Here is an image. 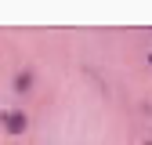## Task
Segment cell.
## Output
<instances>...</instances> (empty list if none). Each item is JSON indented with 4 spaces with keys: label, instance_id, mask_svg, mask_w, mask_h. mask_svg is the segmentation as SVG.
<instances>
[{
    "label": "cell",
    "instance_id": "6da1fadb",
    "mask_svg": "<svg viewBox=\"0 0 152 145\" xmlns=\"http://www.w3.org/2000/svg\"><path fill=\"white\" fill-rule=\"evenodd\" d=\"M0 131H4L7 138H22L29 131V116L22 113V109H0Z\"/></svg>",
    "mask_w": 152,
    "mask_h": 145
},
{
    "label": "cell",
    "instance_id": "7a4b0ae2",
    "mask_svg": "<svg viewBox=\"0 0 152 145\" xmlns=\"http://www.w3.org/2000/svg\"><path fill=\"white\" fill-rule=\"evenodd\" d=\"M11 87L18 91V94H26V91H33V69H22V72H15Z\"/></svg>",
    "mask_w": 152,
    "mask_h": 145
},
{
    "label": "cell",
    "instance_id": "3957f363",
    "mask_svg": "<svg viewBox=\"0 0 152 145\" xmlns=\"http://www.w3.org/2000/svg\"><path fill=\"white\" fill-rule=\"evenodd\" d=\"M141 145H152V138H145V141H141Z\"/></svg>",
    "mask_w": 152,
    "mask_h": 145
},
{
    "label": "cell",
    "instance_id": "277c9868",
    "mask_svg": "<svg viewBox=\"0 0 152 145\" xmlns=\"http://www.w3.org/2000/svg\"><path fill=\"white\" fill-rule=\"evenodd\" d=\"M148 65H152V51H148Z\"/></svg>",
    "mask_w": 152,
    "mask_h": 145
}]
</instances>
